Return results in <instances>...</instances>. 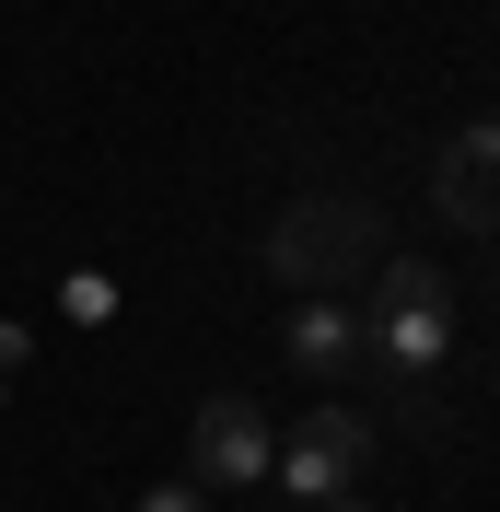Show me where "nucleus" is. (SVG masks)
<instances>
[{"mask_svg": "<svg viewBox=\"0 0 500 512\" xmlns=\"http://www.w3.org/2000/svg\"><path fill=\"white\" fill-rule=\"evenodd\" d=\"M314 512H373V501H361V489H349V501H314Z\"/></svg>", "mask_w": 500, "mask_h": 512, "instance_id": "obj_9", "label": "nucleus"}, {"mask_svg": "<svg viewBox=\"0 0 500 512\" xmlns=\"http://www.w3.org/2000/svg\"><path fill=\"white\" fill-rule=\"evenodd\" d=\"M268 268H280L291 291H338V280H361V268H384V245H373V210L361 198H291L280 222H268Z\"/></svg>", "mask_w": 500, "mask_h": 512, "instance_id": "obj_2", "label": "nucleus"}, {"mask_svg": "<svg viewBox=\"0 0 500 512\" xmlns=\"http://www.w3.org/2000/svg\"><path fill=\"white\" fill-rule=\"evenodd\" d=\"M280 350H291V373H303V384L338 396V384L373 373V326H361V303H338V291H303V303L280 315Z\"/></svg>", "mask_w": 500, "mask_h": 512, "instance_id": "obj_4", "label": "nucleus"}, {"mask_svg": "<svg viewBox=\"0 0 500 512\" xmlns=\"http://www.w3.org/2000/svg\"><path fill=\"white\" fill-rule=\"evenodd\" d=\"M431 210L466 233H500V117H466L431 163Z\"/></svg>", "mask_w": 500, "mask_h": 512, "instance_id": "obj_6", "label": "nucleus"}, {"mask_svg": "<svg viewBox=\"0 0 500 512\" xmlns=\"http://www.w3.org/2000/svg\"><path fill=\"white\" fill-rule=\"evenodd\" d=\"M24 361H35V338H24V326H12V315H0V384L24 373Z\"/></svg>", "mask_w": 500, "mask_h": 512, "instance_id": "obj_8", "label": "nucleus"}, {"mask_svg": "<svg viewBox=\"0 0 500 512\" xmlns=\"http://www.w3.org/2000/svg\"><path fill=\"white\" fill-rule=\"evenodd\" d=\"M187 454H198V489H256L268 466H280V431H268L256 396H210L198 431H187Z\"/></svg>", "mask_w": 500, "mask_h": 512, "instance_id": "obj_5", "label": "nucleus"}, {"mask_svg": "<svg viewBox=\"0 0 500 512\" xmlns=\"http://www.w3.org/2000/svg\"><path fill=\"white\" fill-rule=\"evenodd\" d=\"M140 512H210V501H198L187 478H163V489H140Z\"/></svg>", "mask_w": 500, "mask_h": 512, "instance_id": "obj_7", "label": "nucleus"}, {"mask_svg": "<svg viewBox=\"0 0 500 512\" xmlns=\"http://www.w3.org/2000/svg\"><path fill=\"white\" fill-rule=\"evenodd\" d=\"M361 466H373V419H361V408H314L303 431L280 443V466H268V478L314 512V501H349V489H361Z\"/></svg>", "mask_w": 500, "mask_h": 512, "instance_id": "obj_3", "label": "nucleus"}, {"mask_svg": "<svg viewBox=\"0 0 500 512\" xmlns=\"http://www.w3.org/2000/svg\"><path fill=\"white\" fill-rule=\"evenodd\" d=\"M373 373H396L407 396L442 373V350H454V280H442L431 256H384L373 268Z\"/></svg>", "mask_w": 500, "mask_h": 512, "instance_id": "obj_1", "label": "nucleus"}]
</instances>
